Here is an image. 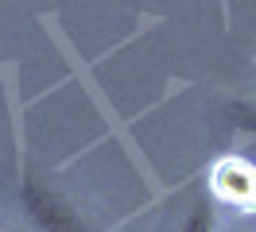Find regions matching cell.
Here are the masks:
<instances>
[{"label": "cell", "instance_id": "obj_1", "mask_svg": "<svg viewBox=\"0 0 256 232\" xmlns=\"http://www.w3.org/2000/svg\"><path fill=\"white\" fill-rule=\"evenodd\" d=\"M16 194H20V205H24L28 221L39 232H97V225L66 198L62 190H54L47 178H39L32 170L20 174Z\"/></svg>", "mask_w": 256, "mask_h": 232}, {"label": "cell", "instance_id": "obj_2", "mask_svg": "<svg viewBox=\"0 0 256 232\" xmlns=\"http://www.w3.org/2000/svg\"><path fill=\"white\" fill-rule=\"evenodd\" d=\"M214 198L237 213H256V163L244 155H222L210 170Z\"/></svg>", "mask_w": 256, "mask_h": 232}, {"label": "cell", "instance_id": "obj_3", "mask_svg": "<svg viewBox=\"0 0 256 232\" xmlns=\"http://www.w3.org/2000/svg\"><path fill=\"white\" fill-rule=\"evenodd\" d=\"M178 232H222L218 229V205L210 198H198L190 205V213L182 217V229Z\"/></svg>", "mask_w": 256, "mask_h": 232}, {"label": "cell", "instance_id": "obj_4", "mask_svg": "<svg viewBox=\"0 0 256 232\" xmlns=\"http://www.w3.org/2000/svg\"><path fill=\"white\" fill-rule=\"evenodd\" d=\"M225 112H229V120H233V128L240 136H248L256 143V101H233Z\"/></svg>", "mask_w": 256, "mask_h": 232}]
</instances>
